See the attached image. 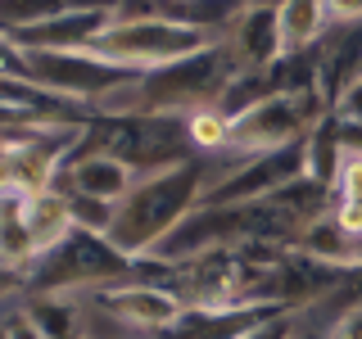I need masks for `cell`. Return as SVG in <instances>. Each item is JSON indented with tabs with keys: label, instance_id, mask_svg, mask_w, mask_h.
Returning a JSON list of instances; mask_svg holds the SVG:
<instances>
[{
	"label": "cell",
	"instance_id": "obj_1",
	"mask_svg": "<svg viewBox=\"0 0 362 339\" xmlns=\"http://www.w3.org/2000/svg\"><path fill=\"white\" fill-rule=\"evenodd\" d=\"M204 177H209V158H186V163H173V167L136 177V186L113 203L105 240L118 249L122 258L141 263V258L199 203Z\"/></svg>",
	"mask_w": 362,
	"mask_h": 339
},
{
	"label": "cell",
	"instance_id": "obj_2",
	"mask_svg": "<svg viewBox=\"0 0 362 339\" xmlns=\"http://www.w3.org/2000/svg\"><path fill=\"white\" fill-rule=\"evenodd\" d=\"M222 32L195 28V23H177V18H141V23H109L95 41L86 45V54L105 64H118L127 73H154L177 59L209 50Z\"/></svg>",
	"mask_w": 362,
	"mask_h": 339
},
{
	"label": "cell",
	"instance_id": "obj_3",
	"mask_svg": "<svg viewBox=\"0 0 362 339\" xmlns=\"http://www.w3.org/2000/svg\"><path fill=\"white\" fill-rule=\"evenodd\" d=\"M90 312H100L105 321H113L118 331L132 335H163L186 316V299L177 290L158 285V280H118V285L77 294Z\"/></svg>",
	"mask_w": 362,
	"mask_h": 339
},
{
	"label": "cell",
	"instance_id": "obj_4",
	"mask_svg": "<svg viewBox=\"0 0 362 339\" xmlns=\"http://www.w3.org/2000/svg\"><path fill=\"white\" fill-rule=\"evenodd\" d=\"M222 45L231 50V59L240 64V73H267L272 64H281V37H276V5H258L245 0L222 28Z\"/></svg>",
	"mask_w": 362,
	"mask_h": 339
},
{
	"label": "cell",
	"instance_id": "obj_5",
	"mask_svg": "<svg viewBox=\"0 0 362 339\" xmlns=\"http://www.w3.org/2000/svg\"><path fill=\"white\" fill-rule=\"evenodd\" d=\"M59 181H64V195L100 199V203L113 208V203L136 186V167H127L113 154H77V150H68V163H64ZM59 181H54V186H59Z\"/></svg>",
	"mask_w": 362,
	"mask_h": 339
},
{
	"label": "cell",
	"instance_id": "obj_6",
	"mask_svg": "<svg viewBox=\"0 0 362 339\" xmlns=\"http://www.w3.org/2000/svg\"><path fill=\"white\" fill-rule=\"evenodd\" d=\"M313 59H317V100L331 113L335 100L362 77V23L358 28H331L313 50Z\"/></svg>",
	"mask_w": 362,
	"mask_h": 339
},
{
	"label": "cell",
	"instance_id": "obj_7",
	"mask_svg": "<svg viewBox=\"0 0 362 339\" xmlns=\"http://www.w3.org/2000/svg\"><path fill=\"white\" fill-rule=\"evenodd\" d=\"M18 213H23V226H28L37 254H50L59 249L68 235L77 231V218H73V199L64 195L59 186L41 190V195H18Z\"/></svg>",
	"mask_w": 362,
	"mask_h": 339
},
{
	"label": "cell",
	"instance_id": "obj_8",
	"mask_svg": "<svg viewBox=\"0 0 362 339\" xmlns=\"http://www.w3.org/2000/svg\"><path fill=\"white\" fill-rule=\"evenodd\" d=\"M331 32L326 0H276V37H281V59L313 54L322 37Z\"/></svg>",
	"mask_w": 362,
	"mask_h": 339
},
{
	"label": "cell",
	"instance_id": "obj_9",
	"mask_svg": "<svg viewBox=\"0 0 362 339\" xmlns=\"http://www.w3.org/2000/svg\"><path fill=\"white\" fill-rule=\"evenodd\" d=\"M186 141L190 154H226L231 150V118L218 105L186 113Z\"/></svg>",
	"mask_w": 362,
	"mask_h": 339
},
{
	"label": "cell",
	"instance_id": "obj_10",
	"mask_svg": "<svg viewBox=\"0 0 362 339\" xmlns=\"http://www.w3.org/2000/svg\"><path fill=\"white\" fill-rule=\"evenodd\" d=\"M73 9V0H0V32H28Z\"/></svg>",
	"mask_w": 362,
	"mask_h": 339
},
{
	"label": "cell",
	"instance_id": "obj_11",
	"mask_svg": "<svg viewBox=\"0 0 362 339\" xmlns=\"http://www.w3.org/2000/svg\"><path fill=\"white\" fill-rule=\"evenodd\" d=\"M331 190H335V199H358V203H362V145L339 141V158H335Z\"/></svg>",
	"mask_w": 362,
	"mask_h": 339
},
{
	"label": "cell",
	"instance_id": "obj_12",
	"mask_svg": "<svg viewBox=\"0 0 362 339\" xmlns=\"http://www.w3.org/2000/svg\"><path fill=\"white\" fill-rule=\"evenodd\" d=\"M331 118L339 122V127H362V77H358V82L349 86V90H344L339 100H335Z\"/></svg>",
	"mask_w": 362,
	"mask_h": 339
},
{
	"label": "cell",
	"instance_id": "obj_13",
	"mask_svg": "<svg viewBox=\"0 0 362 339\" xmlns=\"http://www.w3.org/2000/svg\"><path fill=\"white\" fill-rule=\"evenodd\" d=\"M322 339H362V303H354V308L339 312L335 321L322 331Z\"/></svg>",
	"mask_w": 362,
	"mask_h": 339
},
{
	"label": "cell",
	"instance_id": "obj_14",
	"mask_svg": "<svg viewBox=\"0 0 362 339\" xmlns=\"http://www.w3.org/2000/svg\"><path fill=\"white\" fill-rule=\"evenodd\" d=\"M326 18H331V28H358L362 0H326Z\"/></svg>",
	"mask_w": 362,
	"mask_h": 339
},
{
	"label": "cell",
	"instance_id": "obj_15",
	"mask_svg": "<svg viewBox=\"0 0 362 339\" xmlns=\"http://www.w3.org/2000/svg\"><path fill=\"white\" fill-rule=\"evenodd\" d=\"M14 195V154H9V141L0 136V199Z\"/></svg>",
	"mask_w": 362,
	"mask_h": 339
}]
</instances>
